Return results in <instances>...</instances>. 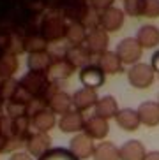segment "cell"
I'll use <instances>...</instances> for the list:
<instances>
[{
  "label": "cell",
  "instance_id": "1",
  "mask_svg": "<svg viewBox=\"0 0 159 160\" xmlns=\"http://www.w3.org/2000/svg\"><path fill=\"white\" fill-rule=\"evenodd\" d=\"M127 81H129V85L136 90H147L149 86L154 85L156 81V72L152 69L150 63H136L133 65L129 71H127Z\"/></svg>",
  "mask_w": 159,
  "mask_h": 160
},
{
  "label": "cell",
  "instance_id": "2",
  "mask_svg": "<svg viewBox=\"0 0 159 160\" xmlns=\"http://www.w3.org/2000/svg\"><path fill=\"white\" fill-rule=\"evenodd\" d=\"M115 53L118 55V58L122 60L124 65L133 67V65H136V63H140L141 55H143V48H141L140 42L136 41V37H126L117 44Z\"/></svg>",
  "mask_w": 159,
  "mask_h": 160
},
{
  "label": "cell",
  "instance_id": "3",
  "mask_svg": "<svg viewBox=\"0 0 159 160\" xmlns=\"http://www.w3.org/2000/svg\"><path fill=\"white\" fill-rule=\"evenodd\" d=\"M108 44H110V39H108V32H104L101 27L90 30L87 33V39H85V48L90 51V55H103L108 51Z\"/></svg>",
  "mask_w": 159,
  "mask_h": 160
},
{
  "label": "cell",
  "instance_id": "4",
  "mask_svg": "<svg viewBox=\"0 0 159 160\" xmlns=\"http://www.w3.org/2000/svg\"><path fill=\"white\" fill-rule=\"evenodd\" d=\"M124 11L118 7H110V9L99 12V27L104 32H118L124 25Z\"/></svg>",
  "mask_w": 159,
  "mask_h": 160
},
{
  "label": "cell",
  "instance_id": "5",
  "mask_svg": "<svg viewBox=\"0 0 159 160\" xmlns=\"http://www.w3.org/2000/svg\"><path fill=\"white\" fill-rule=\"evenodd\" d=\"M96 65L104 72V74H120L124 69V63L118 58L115 51H106L96 58Z\"/></svg>",
  "mask_w": 159,
  "mask_h": 160
},
{
  "label": "cell",
  "instance_id": "6",
  "mask_svg": "<svg viewBox=\"0 0 159 160\" xmlns=\"http://www.w3.org/2000/svg\"><path fill=\"white\" fill-rule=\"evenodd\" d=\"M138 114L140 122L147 127H156L159 125V102L157 100H145L138 106Z\"/></svg>",
  "mask_w": 159,
  "mask_h": 160
},
{
  "label": "cell",
  "instance_id": "7",
  "mask_svg": "<svg viewBox=\"0 0 159 160\" xmlns=\"http://www.w3.org/2000/svg\"><path fill=\"white\" fill-rule=\"evenodd\" d=\"M83 130L90 139H104L108 136V132H110V125H108V120L94 114L89 120H85Z\"/></svg>",
  "mask_w": 159,
  "mask_h": 160
},
{
  "label": "cell",
  "instance_id": "8",
  "mask_svg": "<svg viewBox=\"0 0 159 160\" xmlns=\"http://www.w3.org/2000/svg\"><path fill=\"white\" fill-rule=\"evenodd\" d=\"M94 151H96V146H94L92 139H90L87 134H78L74 136V139L71 141V153L78 158H89L94 157Z\"/></svg>",
  "mask_w": 159,
  "mask_h": 160
},
{
  "label": "cell",
  "instance_id": "9",
  "mask_svg": "<svg viewBox=\"0 0 159 160\" xmlns=\"http://www.w3.org/2000/svg\"><path fill=\"white\" fill-rule=\"evenodd\" d=\"M118 153H120V160H145L149 151L145 150L141 141L131 139V141H126L118 148Z\"/></svg>",
  "mask_w": 159,
  "mask_h": 160
},
{
  "label": "cell",
  "instance_id": "10",
  "mask_svg": "<svg viewBox=\"0 0 159 160\" xmlns=\"http://www.w3.org/2000/svg\"><path fill=\"white\" fill-rule=\"evenodd\" d=\"M115 122H117V125L122 130H126V132H134L136 128L141 125L138 111H136V109H131V108L120 109L117 113V116H115Z\"/></svg>",
  "mask_w": 159,
  "mask_h": 160
},
{
  "label": "cell",
  "instance_id": "11",
  "mask_svg": "<svg viewBox=\"0 0 159 160\" xmlns=\"http://www.w3.org/2000/svg\"><path fill=\"white\" fill-rule=\"evenodd\" d=\"M99 97L96 93V90L94 88H87L83 86L81 90H78L74 95H73V104H74V108L78 109L80 113L81 111H87L90 108H96V104H97Z\"/></svg>",
  "mask_w": 159,
  "mask_h": 160
},
{
  "label": "cell",
  "instance_id": "12",
  "mask_svg": "<svg viewBox=\"0 0 159 160\" xmlns=\"http://www.w3.org/2000/svg\"><path fill=\"white\" fill-rule=\"evenodd\" d=\"M136 41L143 49H152L159 44V28L156 25H143L136 32Z\"/></svg>",
  "mask_w": 159,
  "mask_h": 160
},
{
  "label": "cell",
  "instance_id": "13",
  "mask_svg": "<svg viewBox=\"0 0 159 160\" xmlns=\"http://www.w3.org/2000/svg\"><path fill=\"white\" fill-rule=\"evenodd\" d=\"M80 79H81V83H83L87 88L96 90L97 86H101L104 83V72L101 71L96 63H92V65L81 69V72H80Z\"/></svg>",
  "mask_w": 159,
  "mask_h": 160
},
{
  "label": "cell",
  "instance_id": "14",
  "mask_svg": "<svg viewBox=\"0 0 159 160\" xmlns=\"http://www.w3.org/2000/svg\"><path fill=\"white\" fill-rule=\"evenodd\" d=\"M118 111H120V109H118V102H117L115 97H112V95L101 97V99L97 100V104H96V114H97L99 118H104V120L115 118Z\"/></svg>",
  "mask_w": 159,
  "mask_h": 160
},
{
  "label": "cell",
  "instance_id": "15",
  "mask_svg": "<svg viewBox=\"0 0 159 160\" xmlns=\"http://www.w3.org/2000/svg\"><path fill=\"white\" fill-rule=\"evenodd\" d=\"M85 127V120L80 111H69L62 116L60 120V128L64 132H80Z\"/></svg>",
  "mask_w": 159,
  "mask_h": 160
},
{
  "label": "cell",
  "instance_id": "16",
  "mask_svg": "<svg viewBox=\"0 0 159 160\" xmlns=\"http://www.w3.org/2000/svg\"><path fill=\"white\" fill-rule=\"evenodd\" d=\"M94 160H120L118 148L112 141H103L96 146L94 151Z\"/></svg>",
  "mask_w": 159,
  "mask_h": 160
},
{
  "label": "cell",
  "instance_id": "17",
  "mask_svg": "<svg viewBox=\"0 0 159 160\" xmlns=\"http://www.w3.org/2000/svg\"><path fill=\"white\" fill-rule=\"evenodd\" d=\"M92 60H94L92 55H90V51L85 46H74L69 51V62L74 67H81V69H85V67L92 65Z\"/></svg>",
  "mask_w": 159,
  "mask_h": 160
},
{
  "label": "cell",
  "instance_id": "18",
  "mask_svg": "<svg viewBox=\"0 0 159 160\" xmlns=\"http://www.w3.org/2000/svg\"><path fill=\"white\" fill-rule=\"evenodd\" d=\"M67 39H69L73 44H76V46H80L81 42H85V39H87V32H85L83 23L71 25L69 28H67Z\"/></svg>",
  "mask_w": 159,
  "mask_h": 160
},
{
  "label": "cell",
  "instance_id": "19",
  "mask_svg": "<svg viewBox=\"0 0 159 160\" xmlns=\"http://www.w3.org/2000/svg\"><path fill=\"white\" fill-rule=\"evenodd\" d=\"M71 102H73V99L67 93H57L52 100V108L55 109L57 113L66 114V113H69V109H71Z\"/></svg>",
  "mask_w": 159,
  "mask_h": 160
},
{
  "label": "cell",
  "instance_id": "20",
  "mask_svg": "<svg viewBox=\"0 0 159 160\" xmlns=\"http://www.w3.org/2000/svg\"><path fill=\"white\" fill-rule=\"evenodd\" d=\"M124 14L131 18L143 16V0H124Z\"/></svg>",
  "mask_w": 159,
  "mask_h": 160
},
{
  "label": "cell",
  "instance_id": "21",
  "mask_svg": "<svg viewBox=\"0 0 159 160\" xmlns=\"http://www.w3.org/2000/svg\"><path fill=\"white\" fill-rule=\"evenodd\" d=\"M41 160H80L78 157H74L71 151L62 150V148H57V150L48 151L46 155H42Z\"/></svg>",
  "mask_w": 159,
  "mask_h": 160
},
{
  "label": "cell",
  "instance_id": "22",
  "mask_svg": "<svg viewBox=\"0 0 159 160\" xmlns=\"http://www.w3.org/2000/svg\"><path fill=\"white\" fill-rule=\"evenodd\" d=\"M143 18H159V0H143Z\"/></svg>",
  "mask_w": 159,
  "mask_h": 160
},
{
  "label": "cell",
  "instance_id": "23",
  "mask_svg": "<svg viewBox=\"0 0 159 160\" xmlns=\"http://www.w3.org/2000/svg\"><path fill=\"white\" fill-rule=\"evenodd\" d=\"M53 71H55V74L58 76V78H67V76L73 74L74 65H73L71 62H67V60H62V62H57V63H55Z\"/></svg>",
  "mask_w": 159,
  "mask_h": 160
},
{
  "label": "cell",
  "instance_id": "24",
  "mask_svg": "<svg viewBox=\"0 0 159 160\" xmlns=\"http://www.w3.org/2000/svg\"><path fill=\"white\" fill-rule=\"evenodd\" d=\"M113 2H115V0H89L90 7H92L96 12H103V11L113 7Z\"/></svg>",
  "mask_w": 159,
  "mask_h": 160
},
{
  "label": "cell",
  "instance_id": "25",
  "mask_svg": "<svg viewBox=\"0 0 159 160\" xmlns=\"http://www.w3.org/2000/svg\"><path fill=\"white\" fill-rule=\"evenodd\" d=\"M150 65H152V69H154L156 74H159V49L152 55V58H150Z\"/></svg>",
  "mask_w": 159,
  "mask_h": 160
},
{
  "label": "cell",
  "instance_id": "26",
  "mask_svg": "<svg viewBox=\"0 0 159 160\" xmlns=\"http://www.w3.org/2000/svg\"><path fill=\"white\" fill-rule=\"evenodd\" d=\"M145 160H159V151H149L147 153V157H145Z\"/></svg>",
  "mask_w": 159,
  "mask_h": 160
},
{
  "label": "cell",
  "instance_id": "27",
  "mask_svg": "<svg viewBox=\"0 0 159 160\" xmlns=\"http://www.w3.org/2000/svg\"><path fill=\"white\" fill-rule=\"evenodd\" d=\"M157 102H159V100H157Z\"/></svg>",
  "mask_w": 159,
  "mask_h": 160
}]
</instances>
